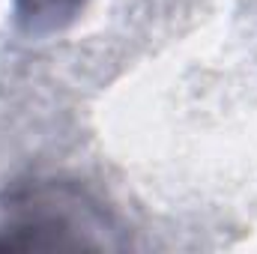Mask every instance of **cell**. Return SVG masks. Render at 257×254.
<instances>
[{"label":"cell","instance_id":"cell-1","mask_svg":"<svg viewBox=\"0 0 257 254\" xmlns=\"http://www.w3.org/2000/svg\"><path fill=\"white\" fill-rule=\"evenodd\" d=\"M87 233L108 230L105 212L75 186L36 183L12 191L3 206L0 248H66L96 245Z\"/></svg>","mask_w":257,"mask_h":254},{"label":"cell","instance_id":"cell-2","mask_svg":"<svg viewBox=\"0 0 257 254\" xmlns=\"http://www.w3.org/2000/svg\"><path fill=\"white\" fill-rule=\"evenodd\" d=\"M87 0H15V18L27 33H51L66 27Z\"/></svg>","mask_w":257,"mask_h":254}]
</instances>
